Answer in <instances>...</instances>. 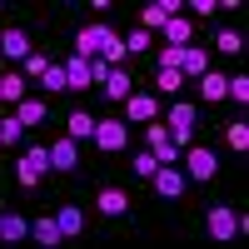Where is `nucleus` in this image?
<instances>
[{"mask_svg": "<svg viewBox=\"0 0 249 249\" xmlns=\"http://www.w3.org/2000/svg\"><path fill=\"white\" fill-rule=\"evenodd\" d=\"M179 160H184V179H195V184H210L219 175V155L210 150V144H190Z\"/></svg>", "mask_w": 249, "mask_h": 249, "instance_id": "nucleus-1", "label": "nucleus"}, {"mask_svg": "<svg viewBox=\"0 0 249 249\" xmlns=\"http://www.w3.org/2000/svg\"><path fill=\"white\" fill-rule=\"evenodd\" d=\"M45 175H50V150H45V144H30V150L15 160V179L25 184V190H35Z\"/></svg>", "mask_w": 249, "mask_h": 249, "instance_id": "nucleus-2", "label": "nucleus"}, {"mask_svg": "<svg viewBox=\"0 0 249 249\" xmlns=\"http://www.w3.org/2000/svg\"><path fill=\"white\" fill-rule=\"evenodd\" d=\"M115 35H120V30H110L105 20H90V25H80V30H75V55H80V60H95Z\"/></svg>", "mask_w": 249, "mask_h": 249, "instance_id": "nucleus-3", "label": "nucleus"}, {"mask_svg": "<svg viewBox=\"0 0 249 249\" xmlns=\"http://www.w3.org/2000/svg\"><path fill=\"white\" fill-rule=\"evenodd\" d=\"M204 230H210V239H219V244H230L239 230H234V204H210L204 210Z\"/></svg>", "mask_w": 249, "mask_h": 249, "instance_id": "nucleus-4", "label": "nucleus"}, {"mask_svg": "<svg viewBox=\"0 0 249 249\" xmlns=\"http://www.w3.org/2000/svg\"><path fill=\"white\" fill-rule=\"evenodd\" d=\"M95 150H105V155H120L124 144H130V130H124L120 120H95Z\"/></svg>", "mask_w": 249, "mask_h": 249, "instance_id": "nucleus-5", "label": "nucleus"}, {"mask_svg": "<svg viewBox=\"0 0 249 249\" xmlns=\"http://www.w3.org/2000/svg\"><path fill=\"white\" fill-rule=\"evenodd\" d=\"M184 10V0H150V5H144L140 10V30H164V20H170V15H179Z\"/></svg>", "mask_w": 249, "mask_h": 249, "instance_id": "nucleus-6", "label": "nucleus"}, {"mask_svg": "<svg viewBox=\"0 0 249 249\" xmlns=\"http://www.w3.org/2000/svg\"><path fill=\"white\" fill-rule=\"evenodd\" d=\"M150 184H155V195H164V199H179L190 179H184V170H179V164H160V170L150 175Z\"/></svg>", "mask_w": 249, "mask_h": 249, "instance_id": "nucleus-7", "label": "nucleus"}, {"mask_svg": "<svg viewBox=\"0 0 249 249\" xmlns=\"http://www.w3.org/2000/svg\"><path fill=\"white\" fill-rule=\"evenodd\" d=\"M50 150V170H60V175H75L80 170V144L65 135V140H55V144H45Z\"/></svg>", "mask_w": 249, "mask_h": 249, "instance_id": "nucleus-8", "label": "nucleus"}, {"mask_svg": "<svg viewBox=\"0 0 249 249\" xmlns=\"http://www.w3.org/2000/svg\"><path fill=\"white\" fill-rule=\"evenodd\" d=\"M124 115H130L135 124H150V120H160V100H155L150 90H130V100H124Z\"/></svg>", "mask_w": 249, "mask_h": 249, "instance_id": "nucleus-9", "label": "nucleus"}, {"mask_svg": "<svg viewBox=\"0 0 249 249\" xmlns=\"http://www.w3.org/2000/svg\"><path fill=\"white\" fill-rule=\"evenodd\" d=\"M95 210H100V214H110V219H120V214H130V195H124L120 184H100Z\"/></svg>", "mask_w": 249, "mask_h": 249, "instance_id": "nucleus-10", "label": "nucleus"}, {"mask_svg": "<svg viewBox=\"0 0 249 249\" xmlns=\"http://www.w3.org/2000/svg\"><path fill=\"white\" fill-rule=\"evenodd\" d=\"M100 90H105L110 105H124V100H130V90H135V80H130V70H124V65H115V70L105 75V85H100Z\"/></svg>", "mask_w": 249, "mask_h": 249, "instance_id": "nucleus-11", "label": "nucleus"}, {"mask_svg": "<svg viewBox=\"0 0 249 249\" xmlns=\"http://www.w3.org/2000/svg\"><path fill=\"white\" fill-rule=\"evenodd\" d=\"M30 234V219L20 214V210H0V244H20Z\"/></svg>", "mask_w": 249, "mask_h": 249, "instance_id": "nucleus-12", "label": "nucleus"}, {"mask_svg": "<svg viewBox=\"0 0 249 249\" xmlns=\"http://www.w3.org/2000/svg\"><path fill=\"white\" fill-rule=\"evenodd\" d=\"M160 35H164V45H190V40H195V20L179 10V15L164 20V30H160Z\"/></svg>", "mask_w": 249, "mask_h": 249, "instance_id": "nucleus-13", "label": "nucleus"}, {"mask_svg": "<svg viewBox=\"0 0 249 249\" xmlns=\"http://www.w3.org/2000/svg\"><path fill=\"white\" fill-rule=\"evenodd\" d=\"M195 85H199V100H204V105H224V85H230V75L204 70V75L195 80Z\"/></svg>", "mask_w": 249, "mask_h": 249, "instance_id": "nucleus-14", "label": "nucleus"}, {"mask_svg": "<svg viewBox=\"0 0 249 249\" xmlns=\"http://www.w3.org/2000/svg\"><path fill=\"white\" fill-rule=\"evenodd\" d=\"M0 55H5V60H25V55H30V35L20 30V25L0 30Z\"/></svg>", "mask_w": 249, "mask_h": 249, "instance_id": "nucleus-15", "label": "nucleus"}, {"mask_svg": "<svg viewBox=\"0 0 249 249\" xmlns=\"http://www.w3.org/2000/svg\"><path fill=\"white\" fill-rule=\"evenodd\" d=\"M204 70H210V55H204L199 45H184V55H179V75H184V80L195 85V80H199Z\"/></svg>", "mask_w": 249, "mask_h": 249, "instance_id": "nucleus-16", "label": "nucleus"}, {"mask_svg": "<svg viewBox=\"0 0 249 249\" xmlns=\"http://www.w3.org/2000/svg\"><path fill=\"white\" fill-rule=\"evenodd\" d=\"M55 224H60V234H65V239H80V234H85V214H80L75 204H60V210H55Z\"/></svg>", "mask_w": 249, "mask_h": 249, "instance_id": "nucleus-17", "label": "nucleus"}, {"mask_svg": "<svg viewBox=\"0 0 249 249\" xmlns=\"http://www.w3.org/2000/svg\"><path fill=\"white\" fill-rule=\"evenodd\" d=\"M20 100H25V75L5 70V75H0V105H20Z\"/></svg>", "mask_w": 249, "mask_h": 249, "instance_id": "nucleus-18", "label": "nucleus"}, {"mask_svg": "<svg viewBox=\"0 0 249 249\" xmlns=\"http://www.w3.org/2000/svg\"><path fill=\"white\" fill-rule=\"evenodd\" d=\"M30 234H35L40 244H45V249H60V244H65V234H60V224H55V214H45V219H35V224H30Z\"/></svg>", "mask_w": 249, "mask_h": 249, "instance_id": "nucleus-19", "label": "nucleus"}, {"mask_svg": "<svg viewBox=\"0 0 249 249\" xmlns=\"http://www.w3.org/2000/svg\"><path fill=\"white\" fill-rule=\"evenodd\" d=\"M65 135L80 144V140H90L95 135V115L90 110H70V120H65Z\"/></svg>", "mask_w": 249, "mask_h": 249, "instance_id": "nucleus-20", "label": "nucleus"}, {"mask_svg": "<svg viewBox=\"0 0 249 249\" xmlns=\"http://www.w3.org/2000/svg\"><path fill=\"white\" fill-rule=\"evenodd\" d=\"M65 90H90V60L70 55V65H65Z\"/></svg>", "mask_w": 249, "mask_h": 249, "instance_id": "nucleus-21", "label": "nucleus"}, {"mask_svg": "<svg viewBox=\"0 0 249 249\" xmlns=\"http://www.w3.org/2000/svg\"><path fill=\"white\" fill-rule=\"evenodd\" d=\"M15 120L25 124V130H30V124H40V120H45V100L25 95V100H20V105H15Z\"/></svg>", "mask_w": 249, "mask_h": 249, "instance_id": "nucleus-22", "label": "nucleus"}, {"mask_svg": "<svg viewBox=\"0 0 249 249\" xmlns=\"http://www.w3.org/2000/svg\"><path fill=\"white\" fill-rule=\"evenodd\" d=\"M214 50H219V55H239V50H244V35H239L234 25H224V30H214Z\"/></svg>", "mask_w": 249, "mask_h": 249, "instance_id": "nucleus-23", "label": "nucleus"}, {"mask_svg": "<svg viewBox=\"0 0 249 249\" xmlns=\"http://www.w3.org/2000/svg\"><path fill=\"white\" fill-rule=\"evenodd\" d=\"M224 144H230L234 155H244V150H249V124H244V120H234V124H224Z\"/></svg>", "mask_w": 249, "mask_h": 249, "instance_id": "nucleus-24", "label": "nucleus"}, {"mask_svg": "<svg viewBox=\"0 0 249 249\" xmlns=\"http://www.w3.org/2000/svg\"><path fill=\"white\" fill-rule=\"evenodd\" d=\"M120 40H124V55H140V50H150V45H155V35H150V30H140V25H135L130 35H120Z\"/></svg>", "mask_w": 249, "mask_h": 249, "instance_id": "nucleus-25", "label": "nucleus"}, {"mask_svg": "<svg viewBox=\"0 0 249 249\" xmlns=\"http://www.w3.org/2000/svg\"><path fill=\"white\" fill-rule=\"evenodd\" d=\"M45 70H50V60L40 55V50H30L25 60H20V75H25V80H40V75H45Z\"/></svg>", "mask_w": 249, "mask_h": 249, "instance_id": "nucleus-26", "label": "nucleus"}, {"mask_svg": "<svg viewBox=\"0 0 249 249\" xmlns=\"http://www.w3.org/2000/svg\"><path fill=\"white\" fill-rule=\"evenodd\" d=\"M155 90H160V95H179V90H184V75H179V70H160V75H155Z\"/></svg>", "mask_w": 249, "mask_h": 249, "instance_id": "nucleus-27", "label": "nucleus"}, {"mask_svg": "<svg viewBox=\"0 0 249 249\" xmlns=\"http://www.w3.org/2000/svg\"><path fill=\"white\" fill-rule=\"evenodd\" d=\"M170 124H184V130H195V105H190V100H175V105H170Z\"/></svg>", "mask_w": 249, "mask_h": 249, "instance_id": "nucleus-28", "label": "nucleus"}, {"mask_svg": "<svg viewBox=\"0 0 249 249\" xmlns=\"http://www.w3.org/2000/svg\"><path fill=\"white\" fill-rule=\"evenodd\" d=\"M40 90H50V95H60V90H65V65H50L45 75H40Z\"/></svg>", "mask_w": 249, "mask_h": 249, "instance_id": "nucleus-29", "label": "nucleus"}, {"mask_svg": "<svg viewBox=\"0 0 249 249\" xmlns=\"http://www.w3.org/2000/svg\"><path fill=\"white\" fill-rule=\"evenodd\" d=\"M0 140H5V144H20V140H25V124H20L15 115H5V120H0Z\"/></svg>", "mask_w": 249, "mask_h": 249, "instance_id": "nucleus-30", "label": "nucleus"}, {"mask_svg": "<svg viewBox=\"0 0 249 249\" xmlns=\"http://www.w3.org/2000/svg\"><path fill=\"white\" fill-rule=\"evenodd\" d=\"M130 170H135V175H140V179H150V175H155V170H160V160H155V155H150V150H144V155H135V160H130Z\"/></svg>", "mask_w": 249, "mask_h": 249, "instance_id": "nucleus-31", "label": "nucleus"}, {"mask_svg": "<svg viewBox=\"0 0 249 249\" xmlns=\"http://www.w3.org/2000/svg\"><path fill=\"white\" fill-rule=\"evenodd\" d=\"M164 140H170V130H164L160 120H150V124H144V144H150V150H160Z\"/></svg>", "mask_w": 249, "mask_h": 249, "instance_id": "nucleus-32", "label": "nucleus"}, {"mask_svg": "<svg viewBox=\"0 0 249 249\" xmlns=\"http://www.w3.org/2000/svg\"><path fill=\"white\" fill-rule=\"evenodd\" d=\"M179 55L184 45H160V70H179Z\"/></svg>", "mask_w": 249, "mask_h": 249, "instance_id": "nucleus-33", "label": "nucleus"}, {"mask_svg": "<svg viewBox=\"0 0 249 249\" xmlns=\"http://www.w3.org/2000/svg\"><path fill=\"white\" fill-rule=\"evenodd\" d=\"M184 5L195 10V20H210V15H219V0H184Z\"/></svg>", "mask_w": 249, "mask_h": 249, "instance_id": "nucleus-34", "label": "nucleus"}, {"mask_svg": "<svg viewBox=\"0 0 249 249\" xmlns=\"http://www.w3.org/2000/svg\"><path fill=\"white\" fill-rule=\"evenodd\" d=\"M110 70H115V65H105V60L95 55V60H90V85H105V75H110Z\"/></svg>", "mask_w": 249, "mask_h": 249, "instance_id": "nucleus-35", "label": "nucleus"}, {"mask_svg": "<svg viewBox=\"0 0 249 249\" xmlns=\"http://www.w3.org/2000/svg\"><path fill=\"white\" fill-rule=\"evenodd\" d=\"M150 155H155L160 164H175V160H179V150H175V144H170V140H164V144H160V150H150Z\"/></svg>", "mask_w": 249, "mask_h": 249, "instance_id": "nucleus-36", "label": "nucleus"}, {"mask_svg": "<svg viewBox=\"0 0 249 249\" xmlns=\"http://www.w3.org/2000/svg\"><path fill=\"white\" fill-rule=\"evenodd\" d=\"M0 150H5V140H0Z\"/></svg>", "mask_w": 249, "mask_h": 249, "instance_id": "nucleus-37", "label": "nucleus"}]
</instances>
